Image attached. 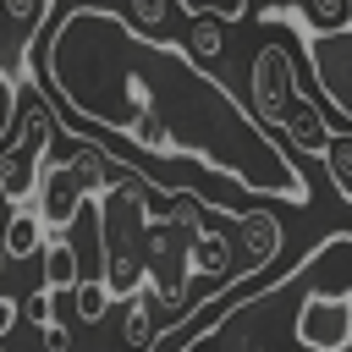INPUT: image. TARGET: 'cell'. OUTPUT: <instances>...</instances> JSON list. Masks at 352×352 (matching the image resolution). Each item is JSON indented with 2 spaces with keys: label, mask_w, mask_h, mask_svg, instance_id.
<instances>
[{
  "label": "cell",
  "mask_w": 352,
  "mask_h": 352,
  "mask_svg": "<svg viewBox=\"0 0 352 352\" xmlns=\"http://www.w3.org/2000/svg\"><path fill=\"white\" fill-rule=\"evenodd\" d=\"M38 82L60 94L72 116L116 132L148 154H187L253 192L302 204L308 182L292 154L209 77L187 44H165L132 28L126 11L77 6L44 44H28Z\"/></svg>",
  "instance_id": "6da1fadb"
},
{
  "label": "cell",
  "mask_w": 352,
  "mask_h": 352,
  "mask_svg": "<svg viewBox=\"0 0 352 352\" xmlns=\"http://www.w3.org/2000/svg\"><path fill=\"white\" fill-rule=\"evenodd\" d=\"M297 99H302V88H297L292 55L280 44H264L253 55V110H258V126H275Z\"/></svg>",
  "instance_id": "7a4b0ae2"
},
{
  "label": "cell",
  "mask_w": 352,
  "mask_h": 352,
  "mask_svg": "<svg viewBox=\"0 0 352 352\" xmlns=\"http://www.w3.org/2000/svg\"><path fill=\"white\" fill-rule=\"evenodd\" d=\"M302 341L308 346H319V352H336V346H346V336H352V302H341V297H308V308H302Z\"/></svg>",
  "instance_id": "3957f363"
},
{
  "label": "cell",
  "mask_w": 352,
  "mask_h": 352,
  "mask_svg": "<svg viewBox=\"0 0 352 352\" xmlns=\"http://www.w3.org/2000/svg\"><path fill=\"white\" fill-rule=\"evenodd\" d=\"M226 16L220 11H192V33H187V55L192 60H214L220 50H226Z\"/></svg>",
  "instance_id": "277c9868"
},
{
  "label": "cell",
  "mask_w": 352,
  "mask_h": 352,
  "mask_svg": "<svg viewBox=\"0 0 352 352\" xmlns=\"http://www.w3.org/2000/svg\"><path fill=\"white\" fill-rule=\"evenodd\" d=\"M302 28H314V33H341V28H352V0H308Z\"/></svg>",
  "instance_id": "5b68a950"
},
{
  "label": "cell",
  "mask_w": 352,
  "mask_h": 352,
  "mask_svg": "<svg viewBox=\"0 0 352 352\" xmlns=\"http://www.w3.org/2000/svg\"><path fill=\"white\" fill-rule=\"evenodd\" d=\"M132 28H143V33H160L165 28V16H170V0H132Z\"/></svg>",
  "instance_id": "8992f818"
},
{
  "label": "cell",
  "mask_w": 352,
  "mask_h": 352,
  "mask_svg": "<svg viewBox=\"0 0 352 352\" xmlns=\"http://www.w3.org/2000/svg\"><path fill=\"white\" fill-rule=\"evenodd\" d=\"M50 6H55V0H0V11H6L16 28H38V22L50 16Z\"/></svg>",
  "instance_id": "52a82bcc"
},
{
  "label": "cell",
  "mask_w": 352,
  "mask_h": 352,
  "mask_svg": "<svg viewBox=\"0 0 352 352\" xmlns=\"http://www.w3.org/2000/svg\"><path fill=\"white\" fill-rule=\"evenodd\" d=\"M11 110H16V82H11V72H0V148L11 132Z\"/></svg>",
  "instance_id": "ba28073f"
},
{
  "label": "cell",
  "mask_w": 352,
  "mask_h": 352,
  "mask_svg": "<svg viewBox=\"0 0 352 352\" xmlns=\"http://www.w3.org/2000/svg\"><path fill=\"white\" fill-rule=\"evenodd\" d=\"M187 11H220L226 22H236V16H248V0H182Z\"/></svg>",
  "instance_id": "9c48e42d"
},
{
  "label": "cell",
  "mask_w": 352,
  "mask_h": 352,
  "mask_svg": "<svg viewBox=\"0 0 352 352\" xmlns=\"http://www.w3.org/2000/svg\"><path fill=\"white\" fill-rule=\"evenodd\" d=\"M33 236H38V226H33V214H22V220L11 226V253H28V248H33Z\"/></svg>",
  "instance_id": "30bf717a"
}]
</instances>
